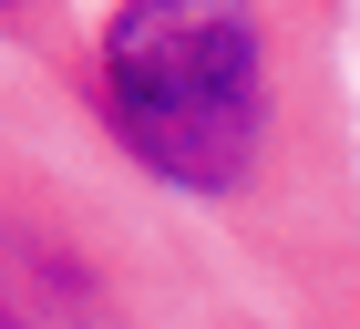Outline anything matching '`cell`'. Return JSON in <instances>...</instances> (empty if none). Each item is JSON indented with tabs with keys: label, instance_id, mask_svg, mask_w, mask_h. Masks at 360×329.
<instances>
[{
	"label": "cell",
	"instance_id": "3957f363",
	"mask_svg": "<svg viewBox=\"0 0 360 329\" xmlns=\"http://www.w3.org/2000/svg\"><path fill=\"white\" fill-rule=\"evenodd\" d=\"M0 31H11V41H62V0H0ZM72 41H83V31H72Z\"/></svg>",
	"mask_w": 360,
	"mask_h": 329
},
{
	"label": "cell",
	"instance_id": "6da1fadb",
	"mask_svg": "<svg viewBox=\"0 0 360 329\" xmlns=\"http://www.w3.org/2000/svg\"><path fill=\"white\" fill-rule=\"evenodd\" d=\"M350 0H103L72 103L144 195L217 247L278 329H360Z\"/></svg>",
	"mask_w": 360,
	"mask_h": 329
},
{
	"label": "cell",
	"instance_id": "7a4b0ae2",
	"mask_svg": "<svg viewBox=\"0 0 360 329\" xmlns=\"http://www.w3.org/2000/svg\"><path fill=\"white\" fill-rule=\"evenodd\" d=\"M93 134V124H83ZM0 329H278L217 247L93 144L0 134Z\"/></svg>",
	"mask_w": 360,
	"mask_h": 329
}]
</instances>
